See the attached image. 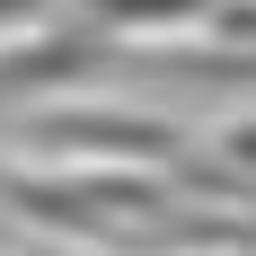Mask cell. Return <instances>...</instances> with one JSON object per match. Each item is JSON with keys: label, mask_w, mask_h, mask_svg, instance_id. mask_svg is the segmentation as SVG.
I'll return each instance as SVG.
<instances>
[{"label": "cell", "mask_w": 256, "mask_h": 256, "mask_svg": "<svg viewBox=\"0 0 256 256\" xmlns=\"http://www.w3.org/2000/svg\"><path fill=\"white\" fill-rule=\"evenodd\" d=\"M230 159H238V168L256 177V124H248V132H230Z\"/></svg>", "instance_id": "obj_6"}, {"label": "cell", "mask_w": 256, "mask_h": 256, "mask_svg": "<svg viewBox=\"0 0 256 256\" xmlns=\"http://www.w3.org/2000/svg\"><path fill=\"white\" fill-rule=\"evenodd\" d=\"M221 0H88V18L80 26H98V36H132V26H194L212 18Z\"/></svg>", "instance_id": "obj_3"}, {"label": "cell", "mask_w": 256, "mask_h": 256, "mask_svg": "<svg viewBox=\"0 0 256 256\" xmlns=\"http://www.w3.org/2000/svg\"><path fill=\"white\" fill-rule=\"evenodd\" d=\"M212 26H221V36H248V44H256V0H248V9H230V0H221V9H212Z\"/></svg>", "instance_id": "obj_5"}, {"label": "cell", "mask_w": 256, "mask_h": 256, "mask_svg": "<svg viewBox=\"0 0 256 256\" xmlns=\"http://www.w3.org/2000/svg\"><path fill=\"white\" fill-rule=\"evenodd\" d=\"M106 62H115V36H98V26H62V36H44V44H26V53H0V98H26V88H80V80H98Z\"/></svg>", "instance_id": "obj_1"}, {"label": "cell", "mask_w": 256, "mask_h": 256, "mask_svg": "<svg viewBox=\"0 0 256 256\" xmlns=\"http://www.w3.org/2000/svg\"><path fill=\"white\" fill-rule=\"evenodd\" d=\"M44 9H53V0H0V36H18V26H36Z\"/></svg>", "instance_id": "obj_4"}, {"label": "cell", "mask_w": 256, "mask_h": 256, "mask_svg": "<svg viewBox=\"0 0 256 256\" xmlns=\"http://www.w3.org/2000/svg\"><path fill=\"white\" fill-rule=\"evenodd\" d=\"M36 142L53 150H115V159H159L177 150V124H159V115H44Z\"/></svg>", "instance_id": "obj_2"}]
</instances>
